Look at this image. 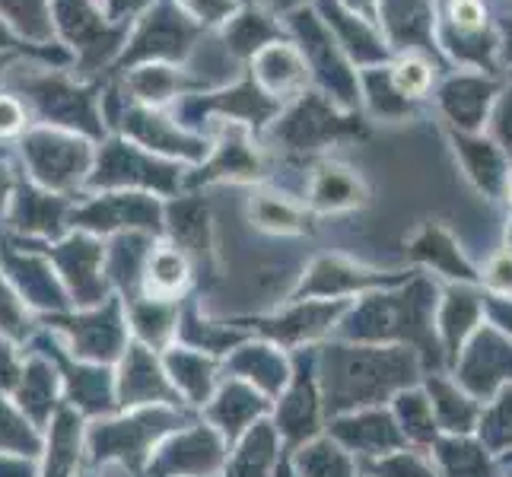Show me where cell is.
<instances>
[{
    "instance_id": "obj_1",
    "label": "cell",
    "mask_w": 512,
    "mask_h": 477,
    "mask_svg": "<svg viewBox=\"0 0 512 477\" xmlns=\"http://www.w3.org/2000/svg\"><path fill=\"white\" fill-rule=\"evenodd\" d=\"M395 83H398V90L404 96H417V93L427 90L430 70H427V64H420V61H404L398 67V74H395Z\"/></svg>"
},
{
    "instance_id": "obj_2",
    "label": "cell",
    "mask_w": 512,
    "mask_h": 477,
    "mask_svg": "<svg viewBox=\"0 0 512 477\" xmlns=\"http://www.w3.org/2000/svg\"><path fill=\"white\" fill-rule=\"evenodd\" d=\"M455 23L462 29H478L481 23V7L474 0H458L455 4Z\"/></svg>"
},
{
    "instance_id": "obj_3",
    "label": "cell",
    "mask_w": 512,
    "mask_h": 477,
    "mask_svg": "<svg viewBox=\"0 0 512 477\" xmlns=\"http://www.w3.org/2000/svg\"><path fill=\"white\" fill-rule=\"evenodd\" d=\"M20 121H23L20 109H16L10 99H0V134L16 131V128H20Z\"/></svg>"
},
{
    "instance_id": "obj_4",
    "label": "cell",
    "mask_w": 512,
    "mask_h": 477,
    "mask_svg": "<svg viewBox=\"0 0 512 477\" xmlns=\"http://www.w3.org/2000/svg\"><path fill=\"white\" fill-rule=\"evenodd\" d=\"M503 118H509L506 125H503V137H506V144H509V140H512V96H509L506 109H503Z\"/></svg>"
}]
</instances>
